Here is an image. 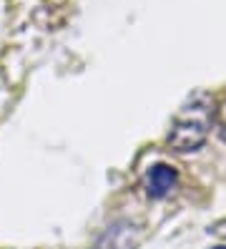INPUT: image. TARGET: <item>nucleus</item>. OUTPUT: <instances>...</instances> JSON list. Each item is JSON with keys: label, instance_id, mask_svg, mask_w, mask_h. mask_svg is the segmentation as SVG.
Wrapping results in <instances>:
<instances>
[{"label": "nucleus", "instance_id": "1", "mask_svg": "<svg viewBox=\"0 0 226 249\" xmlns=\"http://www.w3.org/2000/svg\"><path fill=\"white\" fill-rule=\"evenodd\" d=\"M211 124H214V101H211L209 93L199 91L189 96L186 104L178 108L166 141L176 154L199 151L209 139Z\"/></svg>", "mask_w": 226, "mask_h": 249}, {"label": "nucleus", "instance_id": "3", "mask_svg": "<svg viewBox=\"0 0 226 249\" xmlns=\"http://www.w3.org/2000/svg\"><path fill=\"white\" fill-rule=\"evenodd\" d=\"M178 184V171L169 164H154L146 177H143V192L151 199H163L169 196Z\"/></svg>", "mask_w": 226, "mask_h": 249}, {"label": "nucleus", "instance_id": "2", "mask_svg": "<svg viewBox=\"0 0 226 249\" xmlns=\"http://www.w3.org/2000/svg\"><path fill=\"white\" fill-rule=\"evenodd\" d=\"M141 239H143L141 224L123 219V222H116L105 229V234L98 242V249H136Z\"/></svg>", "mask_w": 226, "mask_h": 249}, {"label": "nucleus", "instance_id": "5", "mask_svg": "<svg viewBox=\"0 0 226 249\" xmlns=\"http://www.w3.org/2000/svg\"><path fill=\"white\" fill-rule=\"evenodd\" d=\"M209 231L214 234V237H219V239H226V219H219V222H214L209 227Z\"/></svg>", "mask_w": 226, "mask_h": 249}, {"label": "nucleus", "instance_id": "6", "mask_svg": "<svg viewBox=\"0 0 226 249\" xmlns=\"http://www.w3.org/2000/svg\"><path fill=\"white\" fill-rule=\"evenodd\" d=\"M214 249H226V247H214Z\"/></svg>", "mask_w": 226, "mask_h": 249}, {"label": "nucleus", "instance_id": "4", "mask_svg": "<svg viewBox=\"0 0 226 249\" xmlns=\"http://www.w3.org/2000/svg\"><path fill=\"white\" fill-rule=\"evenodd\" d=\"M214 124H216V128H219L221 139L226 141V98L219 104V108H214Z\"/></svg>", "mask_w": 226, "mask_h": 249}]
</instances>
